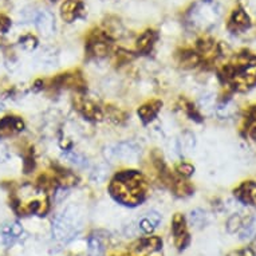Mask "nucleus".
I'll return each instance as SVG.
<instances>
[{"label": "nucleus", "instance_id": "20", "mask_svg": "<svg viewBox=\"0 0 256 256\" xmlns=\"http://www.w3.org/2000/svg\"><path fill=\"white\" fill-rule=\"evenodd\" d=\"M154 40V32H153V31H146V32H144V34L138 38V40H137V47H138V50L142 51V52H149L152 47H153Z\"/></svg>", "mask_w": 256, "mask_h": 256}, {"label": "nucleus", "instance_id": "16", "mask_svg": "<svg viewBox=\"0 0 256 256\" xmlns=\"http://www.w3.org/2000/svg\"><path fill=\"white\" fill-rule=\"evenodd\" d=\"M105 244L97 235H92L88 238V255L90 256H105Z\"/></svg>", "mask_w": 256, "mask_h": 256}, {"label": "nucleus", "instance_id": "5", "mask_svg": "<svg viewBox=\"0 0 256 256\" xmlns=\"http://www.w3.org/2000/svg\"><path fill=\"white\" fill-rule=\"evenodd\" d=\"M105 158L108 162H129V164H134L137 162L141 156V148L133 141H124V142L113 144L106 146Z\"/></svg>", "mask_w": 256, "mask_h": 256}, {"label": "nucleus", "instance_id": "23", "mask_svg": "<svg viewBox=\"0 0 256 256\" xmlns=\"http://www.w3.org/2000/svg\"><path fill=\"white\" fill-rule=\"evenodd\" d=\"M177 145H178V150H181V153L192 150L194 148V136L190 133H184L181 136V140H178Z\"/></svg>", "mask_w": 256, "mask_h": 256}, {"label": "nucleus", "instance_id": "18", "mask_svg": "<svg viewBox=\"0 0 256 256\" xmlns=\"http://www.w3.org/2000/svg\"><path fill=\"white\" fill-rule=\"evenodd\" d=\"M63 158L66 160L68 162H70L72 165L76 166V168H86L88 165V158H84V156L80 154L78 152L74 150H66L62 156Z\"/></svg>", "mask_w": 256, "mask_h": 256}, {"label": "nucleus", "instance_id": "27", "mask_svg": "<svg viewBox=\"0 0 256 256\" xmlns=\"http://www.w3.org/2000/svg\"><path fill=\"white\" fill-rule=\"evenodd\" d=\"M10 158V150L8 146L4 142L0 141V164H3L6 161H8Z\"/></svg>", "mask_w": 256, "mask_h": 256}, {"label": "nucleus", "instance_id": "1", "mask_svg": "<svg viewBox=\"0 0 256 256\" xmlns=\"http://www.w3.org/2000/svg\"><path fill=\"white\" fill-rule=\"evenodd\" d=\"M110 192L113 198L124 206H134L144 200L145 196V181L140 173L134 170H126L116 176Z\"/></svg>", "mask_w": 256, "mask_h": 256}, {"label": "nucleus", "instance_id": "11", "mask_svg": "<svg viewBox=\"0 0 256 256\" xmlns=\"http://www.w3.org/2000/svg\"><path fill=\"white\" fill-rule=\"evenodd\" d=\"M22 234H23V227L18 222L6 224L4 227H2L0 230V243L10 247L20 238Z\"/></svg>", "mask_w": 256, "mask_h": 256}, {"label": "nucleus", "instance_id": "28", "mask_svg": "<svg viewBox=\"0 0 256 256\" xmlns=\"http://www.w3.org/2000/svg\"><path fill=\"white\" fill-rule=\"evenodd\" d=\"M177 170H178L182 176H190V174L194 173V166L189 164H181L178 165Z\"/></svg>", "mask_w": 256, "mask_h": 256}, {"label": "nucleus", "instance_id": "24", "mask_svg": "<svg viewBox=\"0 0 256 256\" xmlns=\"http://www.w3.org/2000/svg\"><path fill=\"white\" fill-rule=\"evenodd\" d=\"M108 174H109V169L108 166L104 164H100L98 166L94 168V170L92 172V180L94 182H104V181L108 178Z\"/></svg>", "mask_w": 256, "mask_h": 256}, {"label": "nucleus", "instance_id": "21", "mask_svg": "<svg viewBox=\"0 0 256 256\" xmlns=\"http://www.w3.org/2000/svg\"><path fill=\"white\" fill-rule=\"evenodd\" d=\"M208 222H210V216H208L206 210H194L190 212V222L196 228L206 227Z\"/></svg>", "mask_w": 256, "mask_h": 256}, {"label": "nucleus", "instance_id": "14", "mask_svg": "<svg viewBox=\"0 0 256 256\" xmlns=\"http://www.w3.org/2000/svg\"><path fill=\"white\" fill-rule=\"evenodd\" d=\"M250 26H251L250 16L244 12L243 10L234 11L231 19H230V30L235 31V32H242L244 30H247Z\"/></svg>", "mask_w": 256, "mask_h": 256}, {"label": "nucleus", "instance_id": "19", "mask_svg": "<svg viewBox=\"0 0 256 256\" xmlns=\"http://www.w3.org/2000/svg\"><path fill=\"white\" fill-rule=\"evenodd\" d=\"M160 102H150V104H146V105H144L141 109L138 110L140 117L142 118V121L149 122L152 121L153 118L157 116L158 113V108Z\"/></svg>", "mask_w": 256, "mask_h": 256}, {"label": "nucleus", "instance_id": "17", "mask_svg": "<svg viewBox=\"0 0 256 256\" xmlns=\"http://www.w3.org/2000/svg\"><path fill=\"white\" fill-rule=\"evenodd\" d=\"M238 232L242 240H252L256 238V218H252L247 222H243V226Z\"/></svg>", "mask_w": 256, "mask_h": 256}, {"label": "nucleus", "instance_id": "15", "mask_svg": "<svg viewBox=\"0 0 256 256\" xmlns=\"http://www.w3.org/2000/svg\"><path fill=\"white\" fill-rule=\"evenodd\" d=\"M160 222H161V216H160L158 212L150 210V212H148L146 214H144L141 218L138 226L145 234H152L156 228L158 227Z\"/></svg>", "mask_w": 256, "mask_h": 256}, {"label": "nucleus", "instance_id": "3", "mask_svg": "<svg viewBox=\"0 0 256 256\" xmlns=\"http://www.w3.org/2000/svg\"><path fill=\"white\" fill-rule=\"evenodd\" d=\"M14 202L15 210L20 214H44L48 210L46 194L30 184L22 185L18 189Z\"/></svg>", "mask_w": 256, "mask_h": 256}, {"label": "nucleus", "instance_id": "13", "mask_svg": "<svg viewBox=\"0 0 256 256\" xmlns=\"http://www.w3.org/2000/svg\"><path fill=\"white\" fill-rule=\"evenodd\" d=\"M23 130V122L16 117H6L0 121V138L10 137Z\"/></svg>", "mask_w": 256, "mask_h": 256}, {"label": "nucleus", "instance_id": "9", "mask_svg": "<svg viewBox=\"0 0 256 256\" xmlns=\"http://www.w3.org/2000/svg\"><path fill=\"white\" fill-rule=\"evenodd\" d=\"M84 7L82 0H66L60 7V16L64 22L72 23L84 15Z\"/></svg>", "mask_w": 256, "mask_h": 256}, {"label": "nucleus", "instance_id": "25", "mask_svg": "<svg viewBox=\"0 0 256 256\" xmlns=\"http://www.w3.org/2000/svg\"><path fill=\"white\" fill-rule=\"evenodd\" d=\"M20 46L27 51H32L36 48L38 46V40L35 38L34 35H24V36H22L20 38Z\"/></svg>", "mask_w": 256, "mask_h": 256}, {"label": "nucleus", "instance_id": "4", "mask_svg": "<svg viewBox=\"0 0 256 256\" xmlns=\"http://www.w3.org/2000/svg\"><path fill=\"white\" fill-rule=\"evenodd\" d=\"M82 214L76 206H68L52 220V235L60 243L72 242L82 230Z\"/></svg>", "mask_w": 256, "mask_h": 256}, {"label": "nucleus", "instance_id": "7", "mask_svg": "<svg viewBox=\"0 0 256 256\" xmlns=\"http://www.w3.org/2000/svg\"><path fill=\"white\" fill-rule=\"evenodd\" d=\"M232 82L236 88L246 90L256 86V59L251 60L232 76Z\"/></svg>", "mask_w": 256, "mask_h": 256}, {"label": "nucleus", "instance_id": "6", "mask_svg": "<svg viewBox=\"0 0 256 256\" xmlns=\"http://www.w3.org/2000/svg\"><path fill=\"white\" fill-rule=\"evenodd\" d=\"M129 256H162V242L158 238H146L132 244Z\"/></svg>", "mask_w": 256, "mask_h": 256}, {"label": "nucleus", "instance_id": "29", "mask_svg": "<svg viewBox=\"0 0 256 256\" xmlns=\"http://www.w3.org/2000/svg\"><path fill=\"white\" fill-rule=\"evenodd\" d=\"M10 28V20L6 16H0V34L6 32Z\"/></svg>", "mask_w": 256, "mask_h": 256}, {"label": "nucleus", "instance_id": "12", "mask_svg": "<svg viewBox=\"0 0 256 256\" xmlns=\"http://www.w3.org/2000/svg\"><path fill=\"white\" fill-rule=\"evenodd\" d=\"M235 196L244 204L256 206V184L255 182H244L235 190Z\"/></svg>", "mask_w": 256, "mask_h": 256}, {"label": "nucleus", "instance_id": "26", "mask_svg": "<svg viewBox=\"0 0 256 256\" xmlns=\"http://www.w3.org/2000/svg\"><path fill=\"white\" fill-rule=\"evenodd\" d=\"M243 226V218H240V214H234L230 220H228V231L230 232H238Z\"/></svg>", "mask_w": 256, "mask_h": 256}, {"label": "nucleus", "instance_id": "22", "mask_svg": "<svg viewBox=\"0 0 256 256\" xmlns=\"http://www.w3.org/2000/svg\"><path fill=\"white\" fill-rule=\"evenodd\" d=\"M236 112V106L234 102L227 101V102H222L220 105L216 106V114H218V117L222 118H228L234 116Z\"/></svg>", "mask_w": 256, "mask_h": 256}, {"label": "nucleus", "instance_id": "2", "mask_svg": "<svg viewBox=\"0 0 256 256\" xmlns=\"http://www.w3.org/2000/svg\"><path fill=\"white\" fill-rule=\"evenodd\" d=\"M222 16V8L214 0H198L186 12V26L194 31L206 32L218 24Z\"/></svg>", "mask_w": 256, "mask_h": 256}, {"label": "nucleus", "instance_id": "8", "mask_svg": "<svg viewBox=\"0 0 256 256\" xmlns=\"http://www.w3.org/2000/svg\"><path fill=\"white\" fill-rule=\"evenodd\" d=\"M172 231H173V239H174V244L177 246L178 250H184L189 243V234L185 226V218H182V214H177L173 218L172 222Z\"/></svg>", "mask_w": 256, "mask_h": 256}, {"label": "nucleus", "instance_id": "10", "mask_svg": "<svg viewBox=\"0 0 256 256\" xmlns=\"http://www.w3.org/2000/svg\"><path fill=\"white\" fill-rule=\"evenodd\" d=\"M36 28L39 30V32L46 36L54 34L55 31V19L54 15L48 11H39V12L34 14L32 18Z\"/></svg>", "mask_w": 256, "mask_h": 256}]
</instances>
